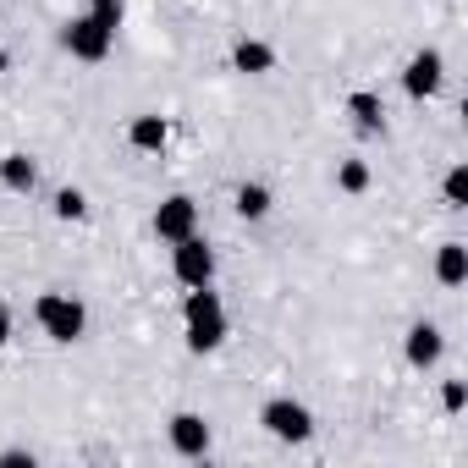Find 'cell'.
<instances>
[{
  "label": "cell",
  "instance_id": "603a6c76",
  "mask_svg": "<svg viewBox=\"0 0 468 468\" xmlns=\"http://www.w3.org/2000/svg\"><path fill=\"white\" fill-rule=\"evenodd\" d=\"M0 72H12V56H6V50H0Z\"/></svg>",
  "mask_w": 468,
  "mask_h": 468
},
{
  "label": "cell",
  "instance_id": "ba28073f",
  "mask_svg": "<svg viewBox=\"0 0 468 468\" xmlns=\"http://www.w3.org/2000/svg\"><path fill=\"white\" fill-rule=\"evenodd\" d=\"M165 441H171V452H176V457H204V452H209V441H215V430H209V419H204V413H171Z\"/></svg>",
  "mask_w": 468,
  "mask_h": 468
},
{
  "label": "cell",
  "instance_id": "7c38bea8",
  "mask_svg": "<svg viewBox=\"0 0 468 468\" xmlns=\"http://www.w3.org/2000/svg\"><path fill=\"white\" fill-rule=\"evenodd\" d=\"M347 116H353V127H358L364 138L386 133V100H380L375 89H353V94H347Z\"/></svg>",
  "mask_w": 468,
  "mask_h": 468
},
{
  "label": "cell",
  "instance_id": "7402d4cb",
  "mask_svg": "<svg viewBox=\"0 0 468 468\" xmlns=\"http://www.w3.org/2000/svg\"><path fill=\"white\" fill-rule=\"evenodd\" d=\"M12 331H17V320H12V309L0 303V353H6V342H12Z\"/></svg>",
  "mask_w": 468,
  "mask_h": 468
},
{
  "label": "cell",
  "instance_id": "2e32d148",
  "mask_svg": "<svg viewBox=\"0 0 468 468\" xmlns=\"http://www.w3.org/2000/svg\"><path fill=\"white\" fill-rule=\"evenodd\" d=\"M369 182H375V171H369V160H358V154H347V160H336V193H347V198H358V193H369Z\"/></svg>",
  "mask_w": 468,
  "mask_h": 468
},
{
  "label": "cell",
  "instance_id": "9a60e30c",
  "mask_svg": "<svg viewBox=\"0 0 468 468\" xmlns=\"http://www.w3.org/2000/svg\"><path fill=\"white\" fill-rule=\"evenodd\" d=\"M231 209H238L243 220H265V215L276 209V193H271L265 182H243L238 193H231Z\"/></svg>",
  "mask_w": 468,
  "mask_h": 468
},
{
  "label": "cell",
  "instance_id": "5bb4252c",
  "mask_svg": "<svg viewBox=\"0 0 468 468\" xmlns=\"http://www.w3.org/2000/svg\"><path fill=\"white\" fill-rule=\"evenodd\" d=\"M435 282H441V287H463V282H468V243L452 238V243L435 249Z\"/></svg>",
  "mask_w": 468,
  "mask_h": 468
},
{
  "label": "cell",
  "instance_id": "ffe728a7",
  "mask_svg": "<svg viewBox=\"0 0 468 468\" xmlns=\"http://www.w3.org/2000/svg\"><path fill=\"white\" fill-rule=\"evenodd\" d=\"M441 408H446V413H463V408H468V380H446V386H441Z\"/></svg>",
  "mask_w": 468,
  "mask_h": 468
},
{
  "label": "cell",
  "instance_id": "d6986e66",
  "mask_svg": "<svg viewBox=\"0 0 468 468\" xmlns=\"http://www.w3.org/2000/svg\"><path fill=\"white\" fill-rule=\"evenodd\" d=\"M83 12H89L100 28H111V34H116V28H122V17H127V0H83Z\"/></svg>",
  "mask_w": 468,
  "mask_h": 468
},
{
  "label": "cell",
  "instance_id": "6da1fadb",
  "mask_svg": "<svg viewBox=\"0 0 468 468\" xmlns=\"http://www.w3.org/2000/svg\"><path fill=\"white\" fill-rule=\"evenodd\" d=\"M226 331H231V320H226V303H220V292L215 287H187V298H182V336H187V353H220V342H226Z\"/></svg>",
  "mask_w": 468,
  "mask_h": 468
},
{
  "label": "cell",
  "instance_id": "5b68a950",
  "mask_svg": "<svg viewBox=\"0 0 468 468\" xmlns=\"http://www.w3.org/2000/svg\"><path fill=\"white\" fill-rule=\"evenodd\" d=\"M215 271H220V260H215V249L198 238H182V243H171V276L182 282V287H215Z\"/></svg>",
  "mask_w": 468,
  "mask_h": 468
},
{
  "label": "cell",
  "instance_id": "ac0fdd59",
  "mask_svg": "<svg viewBox=\"0 0 468 468\" xmlns=\"http://www.w3.org/2000/svg\"><path fill=\"white\" fill-rule=\"evenodd\" d=\"M441 193H446V204H452V209H468V165H463V160H452V165H446Z\"/></svg>",
  "mask_w": 468,
  "mask_h": 468
},
{
  "label": "cell",
  "instance_id": "8992f818",
  "mask_svg": "<svg viewBox=\"0 0 468 468\" xmlns=\"http://www.w3.org/2000/svg\"><path fill=\"white\" fill-rule=\"evenodd\" d=\"M441 83H446V56L435 50V45H424V50H413L408 61H402V94L408 100H435L441 94Z\"/></svg>",
  "mask_w": 468,
  "mask_h": 468
},
{
  "label": "cell",
  "instance_id": "52a82bcc",
  "mask_svg": "<svg viewBox=\"0 0 468 468\" xmlns=\"http://www.w3.org/2000/svg\"><path fill=\"white\" fill-rule=\"evenodd\" d=\"M193 231H198V198L171 193V198L154 204V238L160 243H182V238H193Z\"/></svg>",
  "mask_w": 468,
  "mask_h": 468
},
{
  "label": "cell",
  "instance_id": "e0dca14e",
  "mask_svg": "<svg viewBox=\"0 0 468 468\" xmlns=\"http://www.w3.org/2000/svg\"><path fill=\"white\" fill-rule=\"evenodd\" d=\"M50 215L56 220H89V193L83 187H56L50 193Z\"/></svg>",
  "mask_w": 468,
  "mask_h": 468
},
{
  "label": "cell",
  "instance_id": "3957f363",
  "mask_svg": "<svg viewBox=\"0 0 468 468\" xmlns=\"http://www.w3.org/2000/svg\"><path fill=\"white\" fill-rule=\"evenodd\" d=\"M56 39H61V50H67L72 61H83V67H100V61H105V56L116 50V34H111V28H100V23H94L89 12L67 17Z\"/></svg>",
  "mask_w": 468,
  "mask_h": 468
},
{
  "label": "cell",
  "instance_id": "9c48e42d",
  "mask_svg": "<svg viewBox=\"0 0 468 468\" xmlns=\"http://www.w3.org/2000/svg\"><path fill=\"white\" fill-rule=\"evenodd\" d=\"M441 353H446V336H441V325H430V320H413V325H408V336H402V358H408L413 369H435V364H441Z\"/></svg>",
  "mask_w": 468,
  "mask_h": 468
},
{
  "label": "cell",
  "instance_id": "7a4b0ae2",
  "mask_svg": "<svg viewBox=\"0 0 468 468\" xmlns=\"http://www.w3.org/2000/svg\"><path fill=\"white\" fill-rule=\"evenodd\" d=\"M34 320H39V331H45L56 347H72V342H83V331H89V309H83V298H72V292H39V298H34Z\"/></svg>",
  "mask_w": 468,
  "mask_h": 468
},
{
  "label": "cell",
  "instance_id": "8fae6325",
  "mask_svg": "<svg viewBox=\"0 0 468 468\" xmlns=\"http://www.w3.org/2000/svg\"><path fill=\"white\" fill-rule=\"evenodd\" d=\"M231 72H243V78H271L276 72V50L254 34H243L238 45H231Z\"/></svg>",
  "mask_w": 468,
  "mask_h": 468
},
{
  "label": "cell",
  "instance_id": "277c9868",
  "mask_svg": "<svg viewBox=\"0 0 468 468\" xmlns=\"http://www.w3.org/2000/svg\"><path fill=\"white\" fill-rule=\"evenodd\" d=\"M260 424H265V435H276V441H287V446H303V441L314 435V413H309V402H298V397H271V402L260 408Z\"/></svg>",
  "mask_w": 468,
  "mask_h": 468
},
{
  "label": "cell",
  "instance_id": "4fadbf2b",
  "mask_svg": "<svg viewBox=\"0 0 468 468\" xmlns=\"http://www.w3.org/2000/svg\"><path fill=\"white\" fill-rule=\"evenodd\" d=\"M0 187H6V193H34L39 187V160L28 149L0 154Z\"/></svg>",
  "mask_w": 468,
  "mask_h": 468
},
{
  "label": "cell",
  "instance_id": "30bf717a",
  "mask_svg": "<svg viewBox=\"0 0 468 468\" xmlns=\"http://www.w3.org/2000/svg\"><path fill=\"white\" fill-rule=\"evenodd\" d=\"M127 144H133L138 154H165V144H171V122H165L160 111H138V116L127 122Z\"/></svg>",
  "mask_w": 468,
  "mask_h": 468
},
{
  "label": "cell",
  "instance_id": "44dd1931",
  "mask_svg": "<svg viewBox=\"0 0 468 468\" xmlns=\"http://www.w3.org/2000/svg\"><path fill=\"white\" fill-rule=\"evenodd\" d=\"M23 463H39L28 446H6V452H0V468H23Z\"/></svg>",
  "mask_w": 468,
  "mask_h": 468
}]
</instances>
